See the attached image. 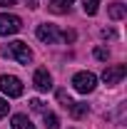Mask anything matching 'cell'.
Wrapping results in <instances>:
<instances>
[{
	"label": "cell",
	"mask_w": 127,
	"mask_h": 129,
	"mask_svg": "<svg viewBox=\"0 0 127 129\" xmlns=\"http://www.w3.org/2000/svg\"><path fill=\"white\" fill-rule=\"evenodd\" d=\"M3 57H8V60H15V62H20V64H30L32 52H30V47H28L25 42L15 40V42H8V45H3Z\"/></svg>",
	"instance_id": "1"
},
{
	"label": "cell",
	"mask_w": 127,
	"mask_h": 129,
	"mask_svg": "<svg viewBox=\"0 0 127 129\" xmlns=\"http://www.w3.org/2000/svg\"><path fill=\"white\" fill-rule=\"evenodd\" d=\"M97 84V77L92 72H77L75 77H72V87L77 89L80 94H87V92H92Z\"/></svg>",
	"instance_id": "2"
},
{
	"label": "cell",
	"mask_w": 127,
	"mask_h": 129,
	"mask_svg": "<svg viewBox=\"0 0 127 129\" xmlns=\"http://www.w3.org/2000/svg\"><path fill=\"white\" fill-rule=\"evenodd\" d=\"M0 89L8 97H20L23 94V82L13 75H0Z\"/></svg>",
	"instance_id": "3"
},
{
	"label": "cell",
	"mask_w": 127,
	"mask_h": 129,
	"mask_svg": "<svg viewBox=\"0 0 127 129\" xmlns=\"http://www.w3.org/2000/svg\"><path fill=\"white\" fill-rule=\"evenodd\" d=\"M20 27H23V20L17 15H0V35H15V32H20Z\"/></svg>",
	"instance_id": "4"
},
{
	"label": "cell",
	"mask_w": 127,
	"mask_h": 129,
	"mask_svg": "<svg viewBox=\"0 0 127 129\" xmlns=\"http://www.w3.org/2000/svg\"><path fill=\"white\" fill-rule=\"evenodd\" d=\"M32 84H35V89H40V92H50V89H52V77H50V72L45 70V67L35 70Z\"/></svg>",
	"instance_id": "5"
},
{
	"label": "cell",
	"mask_w": 127,
	"mask_h": 129,
	"mask_svg": "<svg viewBox=\"0 0 127 129\" xmlns=\"http://www.w3.org/2000/svg\"><path fill=\"white\" fill-rule=\"evenodd\" d=\"M35 35H37V40H43V42H48V45H52V42H57L60 40V30L55 27V25H37V30H35Z\"/></svg>",
	"instance_id": "6"
},
{
	"label": "cell",
	"mask_w": 127,
	"mask_h": 129,
	"mask_svg": "<svg viewBox=\"0 0 127 129\" xmlns=\"http://www.w3.org/2000/svg\"><path fill=\"white\" fill-rule=\"evenodd\" d=\"M125 75H127V67H125V64H112V67H107V70L102 72V80L107 82V84H120Z\"/></svg>",
	"instance_id": "7"
},
{
	"label": "cell",
	"mask_w": 127,
	"mask_h": 129,
	"mask_svg": "<svg viewBox=\"0 0 127 129\" xmlns=\"http://www.w3.org/2000/svg\"><path fill=\"white\" fill-rule=\"evenodd\" d=\"M13 129H35V127H32V122L25 114H15L13 117Z\"/></svg>",
	"instance_id": "8"
},
{
	"label": "cell",
	"mask_w": 127,
	"mask_h": 129,
	"mask_svg": "<svg viewBox=\"0 0 127 129\" xmlns=\"http://www.w3.org/2000/svg\"><path fill=\"white\" fill-rule=\"evenodd\" d=\"M67 109H70V114H72L75 119H80V117H85V114H87V104H82V102H72Z\"/></svg>",
	"instance_id": "9"
},
{
	"label": "cell",
	"mask_w": 127,
	"mask_h": 129,
	"mask_svg": "<svg viewBox=\"0 0 127 129\" xmlns=\"http://www.w3.org/2000/svg\"><path fill=\"white\" fill-rule=\"evenodd\" d=\"M72 0H50V10L52 13H67Z\"/></svg>",
	"instance_id": "10"
},
{
	"label": "cell",
	"mask_w": 127,
	"mask_h": 129,
	"mask_svg": "<svg viewBox=\"0 0 127 129\" xmlns=\"http://www.w3.org/2000/svg\"><path fill=\"white\" fill-rule=\"evenodd\" d=\"M125 5H122V3H112L110 5V17L112 20H122V17H125Z\"/></svg>",
	"instance_id": "11"
},
{
	"label": "cell",
	"mask_w": 127,
	"mask_h": 129,
	"mask_svg": "<svg viewBox=\"0 0 127 129\" xmlns=\"http://www.w3.org/2000/svg\"><path fill=\"white\" fill-rule=\"evenodd\" d=\"M43 119H45V127H48V129H60V119H57V114L43 112Z\"/></svg>",
	"instance_id": "12"
},
{
	"label": "cell",
	"mask_w": 127,
	"mask_h": 129,
	"mask_svg": "<svg viewBox=\"0 0 127 129\" xmlns=\"http://www.w3.org/2000/svg\"><path fill=\"white\" fill-rule=\"evenodd\" d=\"M82 10H85V15H95L100 10V0H82Z\"/></svg>",
	"instance_id": "13"
},
{
	"label": "cell",
	"mask_w": 127,
	"mask_h": 129,
	"mask_svg": "<svg viewBox=\"0 0 127 129\" xmlns=\"http://www.w3.org/2000/svg\"><path fill=\"white\" fill-rule=\"evenodd\" d=\"M95 57H97V60H107V57H110V52H107L105 47H97V50H95Z\"/></svg>",
	"instance_id": "14"
},
{
	"label": "cell",
	"mask_w": 127,
	"mask_h": 129,
	"mask_svg": "<svg viewBox=\"0 0 127 129\" xmlns=\"http://www.w3.org/2000/svg\"><path fill=\"white\" fill-rule=\"evenodd\" d=\"M30 107L35 109V112H45V107H43V102H40V99H32V102H30Z\"/></svg>",
	"instance_id": "15"
},
{
	"label": "cell",
	"mask_w": 127,
	"mask_h": 129,
	"mask_svg": "<svg viewBox=\"0 0 127 129\" xmlns=\"http://www.w3.org/2000/svg\"><path fill=\"white\" fill-rule=\"evenodd\" d=\"M8 109H10V104H8L5 99H0V117H5V114H8Z\"/></svg>",
	"instance_id": "16"
},
{
	"label": "cell",
	"mask_w": 127,
	"mask_h": 129,
	"mask_svg": "<svg viewBox=\"0 0 127 129\" xmlns=\"http://www.w3.org/2000/svg\"><path fill=\"white\" fill-rule=\"evenodd\" d=\"M15 0H0V5H13Z\"/></svg>",
	"instance_id": "17"
}]
</instances>
